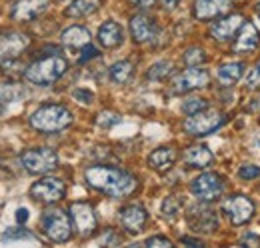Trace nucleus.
Listing matches in <instances>:
<instances>
[{
  "label": "nucleus",
  "instance_id": "obj_1",
  "mask_svg": "<svg viewBox=\"0 0 260 248\" xmlns=\"http://www.w3.org/2000/svg\"><path fill=\"white\" fill-rule=\"evenodd\" d=\"M84 180L90 188H94L100 194H106L110 198H128L136 192L138 178L122 168L108 166V164H94L84 170Z\"/></svg>",
  "mask_w": 260,
  "mask_h": 248
},
{
  "label": "nucleus",
  "instance_id": "obj_2",
  "mask_svg": "<svg viewBox=\"0 0 260 248\" xmlns=\"http://www.w3.org/2000/svg\"><path fill=\"white\" fill-rule=\"evenodd\" d=\"M72 122H74L72 112L62 104H42L28 118V124L38 132H60Z\"/></svg>",
  "mask_w": 260,
  "mask_h": 248
},
{
  "label": "nucleus",
  "instance_id": "obj_3",
  "mask_svg": "<svg viewBox=\"0 0 260 248\" xmlns=\"http://www.w3.org/2000/svg\"><path fill=\"white\" fill-rule=\"evenodd\" d=\"M66 70H68L66 58L58 56V54H52V56L40 58V60L32 62L30 66H26L24 78L36 86H50L64 76Z\"/></svg>",
  "mask_w": 260,
  "mask_h": 248
},
{
  "label": "nucleus",
  "instance_id": "obj_4",
  "mask_svg": "<svg viewBox=\"0 0 260 248\" xmlns=\"http://www.w3.org/2000/svg\"><path fill=\"white\" fill-rule=\"evenodd\" d=\"M40 228H42V234L50 240V242H56V244H62L68 242L72 238V218L66 214L64 210L60 208H48L42 212L40 216Z\"/></svg>",
  "mask_w": 260,
  "mask_h": 248
},
{
  "label": "nucleus",
  "instance_id": "obj_5",
  "mask_svg": "<svg viewBox=\"0 0 260 248\" xmlns=\"http://www.w3.org/2000/svg\"><path fill=\"white\" fill-rule=\"evenodd\" d=\"M20 164L28 174H34V176L48 174L58 166V154L56 150L46 148V146L28 148L20 154Z\"/></svg>",
  "mask_w": 260,
  "mask_h": 248
},
{
  "label": "nucleus",
  "instance_id": "obj_6",
  "mask_svg": "<svg viewBox=\"0 0 260 248\" xmlns=\"http://www.w3.org/2000/svg\"><path fill=\"white\" fill-rule=\"evenodd\" d=\"M224 122H226V114L222 110L206 108V110H202L198 114L188 116L182 124V128L190 136H206V134L216 132L220 126H224Z\"/></svg>",
  "mask_w": 260,
  "mask_h": 248
},
{
  "label": "nucleus",
  "instance_id": "obj_7",
  "mask_svg": "<svg viewBox=\"0 0 260 248\" xmlns=\"http://www.w3.org/2000/svg\"><path fill=\"white\" fill-rule=\"evenodd\" d=\"M68 212L72 218V226L78 232L80 238H90L98 228V218L94 212V206L84 200H76L68 206Z\"/></svg>",
  "mask_w": 260,
  "mask_h": 248
},
{
  "label": "nucleus",
  "instance_id": "obj_8",
  "mask_svg": "<svg viewBox=\"0 0 260 248\" xmlns=\"http://www.w3.org/2000/svg\"><path fill=\"white\" fill-rule=\"evenodd\" d=\"M226 182L220 174L216 172H204L200 176H196L190 182V192L194 194L200 202H214L224 194Z\"/></svg>",
  "mask_w": 260,
  "mask_h": 248
},
{
  "label": "nucleus",
  "instance_id": "obj_9",
  "mask_svg": "<svg viewBox=\"0 0 260 248\" xmlns=\"http://www.w3.org/2000/svg\"><path fill=\"white\" fill-rule=\"evenodd\" d=\"M210 84V72L200 66H188L180 74H176L170 82V88L174 94H188L192 90L206 88Z\"/></svg>",
  "mask_w": 260,
  "mask_h": 248
},
{
  "label": "nucleus",
  "instance_id": "obj_10",
  "mask_svg": "<svg viewBox=\"0 0 260 248\" xmlns=\"http://www.w3.org/2000/svg\"><path fill=\"white\" fill-rule=\"evenodd\" d=\"M30 198L40 202V204H54L58 200H62L66 196V184L62 178L56 176H42L40 180H36L30 190H28Z\"/></svg>",
  "mask_w": 260,
  "mask_h": 248
},
{
  "label": "nucleus",
  "instance_id": "obj_11",
  "mask_svg": "<svg viewBox=\"0 0 260 248\" xmlns=\"http://www.w3.org/2000/svg\"><path fill=\"white\" fill-rule=\"evenodd\" d=\"M254 202L244 194H232L222 202V212L226 214L230 224L244 226L254 218Z\"/></svg>",
  "mask_w": 260,
  "mask_h": 248
},
{
  "label": "nucleus",
  "instance_id": "obj_12",
  "mask_svg": "<svg viewBox=\"0 0 260 248\" xmlns=\"http://www.w3.org/2000/svg\"><path fill=\"white\" fill-rule=\"evenodd\" d=\"M186 222H188V226H190L194 232H206V234L216 232L218 226H220L218 214H216L210 206H206L204 202H202V204H194V206L188 208V212H186Z\"/></svg>",
  "mask_w": 260,
  "mask_h": 248
},
{
  "label": "nucleus",
  "instance_id": "obj_13",
  "mask_svg": "<svg viewBox=\"0 0 260 248\" xmlns=\"http://www.w3.org/2000/svg\"><path fill=\"white\" fill-rule=\"evenodd\" d=\"M30 46V36L24 32L10 30L0 34V60H14Z\"/></svg>",
  "mask_w": 260,
  "mask_h": 248
},
{
  "label": "nucleus",
  "instance_id": "obj_14",
  "mask_svg": "<svg viewBox=\"0 0 260 248\" xmlns=\"http://www.w3.org/2000/svg\"><path fill=\"white\" fill-rule=\"evenodd\" d=\"M118 220L122 224V228L130 234H140L146 228L148 222V212L142 204H126L120 208Z\"/></svg>",
  "mask_w": 260,
  "mask_h": 248
},
{
  "label": "nucleus",
  "instance_id": "obj_15",
  "mask_svg": "<svg viewBox=\"0 0 260 248\" xmlns=\"http://www.w3.org/2000/svg\"><path fill=\"white\" fill-rule=\"evenodd\" d=\"M130 34H132V40L138 44L152 42L158 36V24L154 18L146 14H134L130 18Z\"/></svg>",
  "mask_w": 260,
  "mask_h": 248
},
{
  "label": "nucleus",
  "instance_id": "obj_16",
  "mask_svg": "<svg viewBox=\"0 0 260 248\" xmlns=\"http://www.w3.org/2000/svg\"><path fill=\"white\" fill-rule=\"evenodd\" d=\"M242 24H244V16H242L240 12L222 16V18H218V20L210 26V36H212L214 40H218V42H226V40H230L236 32L242 28Z\"/></svg>",
  "mask_w": 260,
  "mask_h": 248
},
{
  "label": "nucleus",
  "instance_id": "obj_17",
  "mask_svg": "<svg viewBox=\"0 0 260 248\" xmlns=\"http://www.w3.org/2000/svg\"><path fill=\"white\" fill-rule=\"evenodd\" d=\"M46 8H48V0H16L10 18L16 22H30L40 14H44Z\"/></svg>",
  "mask_w": 260,
  "mask_h": 248
},
{
  "label": "nucleus",
  "instance_id": "obj_18",
  "mask_svg": "<svg viewBox=\"0 0 260 248\" xmlns=\"http://www.w3.org/2000/svg\"><path fill=\"white\" fill-rule=\"evenodd\" d=\"M230 8V0H194L192 16L196 20H214Z\"/></svg>",
  "mask_w": 260,
  "mask_h": 248
},
{
  "label": "nucleus",
  "instance_id": "obj_19",
  "mask_svg": "<svg viewBox=\"0 0 260 248\" xmlns=\"http://www.w3.org/2000/svg\"><path fill=\"white\" fill-rule=\"evenodd\" d=\"M176 160H178V152H176V148L174 146H158V148H154L150 154H148V166L154 170V172H168L174 164H176Z\"/></svg>",
  "mask_w": 260,
  "mask_h": 248
},
{
  "label": "nucleus",
  "instance_id": "obj_20",
  "mask_svg": "<svg viewBox=\"0 0 260 248\" xmlns=\"http://www.w3.org/2000/svg\"><path fill=\"white\" fill-rule=\"evenodd\" d=\"M124 40V30L118 22L114 20H106L100 28H98V42L102 48L106 50H112V48H118Z\"/></svg>",
  "mask_w": 260,
  "mask_h": 248
},
{
  "label": "nucleus",
  "instance_id": "obj_21",
  "mask_svg": "<svg viewBox=\"0 0 260 248\" xmlns=\"http://www.w3.org/2000/svg\"><path fill=\"white\" fill-rule=\"evenodd\" d=\"M256 46H258V30H256V26L250 24V22H244L240 32H238V38H236L232 50L236 54H246V52H252Z\"/></svg>",
  "mask_w": 260,
  "mask_h": 248
},
{
  "label": "nucleus",
  "instance_id": "obj_22",
  "mask_svg": "<svg viewBox=\"0 0 260 248\" xmlns=\"http://www.w3.org/2000/svg\"><path fill=\"white\" fill-rule=\"evenodd\" d=\"M90 30L80 24H72L60 34V42L68 48H84L86 44H90Z\"/></svg>",
  "mask_w": 260,
  "mask_h": 248
},
{
  "label": "nucleus",
  "instance_id": "obj_23",
  "mask_svg": "<svg viewBox=\"0 0 260 248\" xmlns=\"http://www.w3.org/2000/svg\"><path fill=\"white\" fill-rule=\"evenodd\" d=\"M182 160H184V164L190 166V168H206V166L212 164L214 154H212V150H210L208 146H204V144H196V146L186 148V152H184V156H182Z\"/></svg>",
  "mask_w": 260,
  "mask_h": 248
},
{
  "label": "nucleus",
  "instance_id": "obj_24",
  "mask_svg": "<svg viewBox=\"0 0 260 248\" xmlns=\"http://www.w3.org/2000/svg\"><path fill=\"white\" fill-rule=\"evenodd\" d=\"M102 0H72L64 8V14L68 18H86L100 10Z\"/></svg>",
  "mask_w": 260,
  "mask_h": 248
},
{
  "label": "nucleus",
  "instance_id": "obj_25",
  "mask_svg": "<svg viewBox=\"0 0 260 248\" xmlns=\"http://www.w3.org/2000/svg\"><path fill=\"white\" fill-rule=\"evenodd\" d=\"M242 74H244V64H242V62H234V60L220 64V66H218V72H216L218 82L224 84V86H230V84L238 82V80L242 78Z\"/></svg>",
  "mask_w": 260,
  "mask_h": 248
},
{
  "label": "nucleus",
  "instance_id": "obj_26",
  "mask_svg": "<svg viewBox=\"0 0 260 248\" xmlns=\"http://www.w3.org/2000/svg\"><path fill=\"white\" fill-rule=\"evenodd\" d=\"M132 74H134V64H132V60L114 62V64L110 66V70H108L110 80H112L114 84H118V86L128 84L130 78H132Z\"/></svg>",
  "mask_w": 260,
  "mask_h": 248
},
{
  "label": "nucleus",
  "instance_id": "obj_27",
  "mask_svg": "<svg viewBox=\"0 0 260 248\" xmlns=\"http://www.w3.org/2000/svg\"><path fill=\"white\" fill-rule=\"evenodd\" d=\"M182 210H184V202H182L180 196H176V194H168V196L162 200L160 214H162L168 222H174L176 218L182 214Z\"/></svg>",
  "mask_w": 260,
  "mask_h": 248
},
{
  "label": "nucleus",
  "instance_id": "obj_28",
  "mask_svg": "<svg viewBox=\"0 0 260 248\" xmlns=\"http://www.w3.org/2000/svg\"><path fill=\"white\" fill-rule=\"evenodd\" d=\"M172 62L168 60H160V62H154L150 68H148V72H146V78L148 80H166L170 74H172Z\"/></svg>",
  "mask_w": 260,
  "mask_h": 248
},
{
  "label": "nucleus",
  "instance_id": "obj_29",
  "mask_svg": "<svg viewBox=\"0 0 260 248\" xmlns=\"http://www.w3.org/2000/svg\"><path fill=\"white\" fill-rule=\"evenodd\" d=\"M26 92L20 84H0V98L8 104V102H16L20 98H24Z\"/></svg>",
  "mask_w": 260,
  "mask_h": 248
},
{
  "label": "nucleus",
  "instance_id": "obj_30",
  "mask_svg": "<svg viewBox=\"0 0 260 248\" xmlns=\"http://www.w3.org/2000/svg\"><path fill=\"white\" fill-rule=\"evenodd\" d=\"M184 64L186 66H200L202 62H206V50L204 48H200V46H190V48H186L184 50Z\"/></svg>",
  "mask_w": 260,
  "mask_h": 248
},
{
  "label": "nucleus",
  "instance_id": "obj_31",
  "mask_svg": "<svg viewBox=\"0 0 260 248\" xmlns=\"http://www.w3.org/2000/svg\"><path fill=\"white\" fill-rule=\"evenodd\" d=\"M206 108H208V100H204V98H198V96L186 98V100L182 102V112H184L186 116L198 114V112H202V110H206Z\"/></svg>",
  "mask_w": 260,
  "mask_h": 248
},
{
  "label": "nucleus",
  "instance_id": "obj_32",
  "mask_svg": "<svg viewBox=\"0 0 260 248\" xmlns=\"http://www.w3.org/2000/svg\"><path fill=\"white\" fill-rule=\"evenodd\" d=\"M4 242H14V240H36V236H32L26 228H8L2 234Z\"/></svg>",
  "mask_w": 260,
  "mask_h": 248
},
{
  "label": "nucleus",
  "instance_id": "obj_33",
  "mask_svg": "<svg viewBox=\"0 0 260 248\" xmlns=\"http://www.w3.org/2000/svg\"><path fill=\"white\" fill-rule=\"evenodd\" d=\"M120 120H122V118H120V114H116V112H100L96 116V124L102 126V128H110V126L118 124Z\"/></svg>",
  "mask_w": 260,
  "mask_h": 248
},
{
  "label": "nucleus",
  "instance_id": "obj_34",
  "mask_svg": "<svg viewBox=\"0 0 260 248\" xmlns=\"http://www.w3.org/2000/svg\"><path fill=\"white\" fill-rule=\"evenodd\" d=\"M246 88L248 90H258L260 88V60L250 68V72L246 76Z\"/></svg>",
  "mask_w": 260,
  "mask_h": 248
},
{
  "label": "nucleus",
  "instance_id": "obj_35",
  "mask_svg": "<svg viewBox=\"0 0 260 248\" xmlns=\"http://www.w3.org/2000/svg\"><path fill=\"white\" fill-rule=\"evenodd\" d=\"M238 176L244 178V180H254L260 176V166L256 164H242L240 170H238Z\"/></svg>",
  "mask_w": 260,
  "mask_h": 248
},
{
  "label": "nucleus",
  "instance_id": "obj_36",
  "mask_svg": "<svg viewBox=\"0 0 260 248\" xmlns=\"http://www.w3.org/2000/svg\"><path fill=\"white\" fill-rule=\"evenodd\" d=\"M74 100H78L80 104H92L94 102V92L88 90V88H74Z\"/></svg>",
  "mask_w": 260,
  "mask_h": 248
},
{
  "label": "nucleus",
  "instance_id": "obj_37",
  "mask_svg": "<svg viewBox=\"0 0 260 248\" xmlns=\"http://www.w3.org/2000/svg\"><path fill=\"white\" fill-rule=\"evenodd\" d=\"M144 246L170 248V246H172V240H170V238H166V236H160V234H156V236H150V238H146Z\"/></svg>",
  "mask_w": 260,
  "mask_h": 248
},
{
  "label": "nucleus",
  "instance_id": "obj_38",
  "mask_svg": "<svg viewBox=\"0 0 260 248\" xmlns=\"http://www.w3.org/2000/svg\"><path fill=\"white\" fill-rule=\"evenodd\" d=\"M98 56V50L92 46V44H86L84 46V50H82V56L78 58V62L80 64H84V62H88V60H92V58H96Z\"/></svg>",
  "mask_w": 260,
  "mask_h": 248
},
{
  "label": "nucleus",
  "instance_id": "obj_39",
  "mask_svg": "<svg viewBox=\"0 0 260 248\" xmlns=\"http://www.w3.org/2000/svg\"><path fill=\"white\" fill-rule=\"evenodd\" d=\"M128 2L134 6V8H138V10H148V8L154 6L156 0H128Z\"/></svg>",
  "mask_w": 260,
  "mask_h": 248
},
{
  "label": "nucleus",
  "instance_id": "obj_40",
  "mask_svg": "<svg viewBox=\"0 0 260 248\" xmlns=\"http://www.w3.org/2000/svg\"><path fill=\"white\" fill-rule=\"evenodd\" d=\"M100 242H102V244H118V242H120V238H118V236H116L112 230H108V232H106V234L100 238Z\"/></svg>",
  "mask_w": 260,
  "mask_h": 248
},
{
  "label": "nucleus",
  "instance_id": "obj_41",
  "mask_svg": "<svg viewBox=\"0 0 260 248\" xmlns=\"http://www.w3.org/2000/svg\"><path fill=\"white\" fill-rule=\"evenodd\" d=\"M180 244H188V246H204V244H202V240H198V238H190V236H182V238H180Z\"/></svg>",
  "mask_w": 260,
  "mask_h": 248
},
{
  "label": "nucleus",
  "instance_id": "obj_42",
  "mask_svg": "<svg viewBox=\"0 0 260 248\" xmlns=\"http://www.w3.org/2000/svg\"><path fill=\"white\" fill-rule=\"evenodd\" d=\"M178 2H180V0H160V6H162L164 10L170 12V10H174V8L178 6Z\"/></svg>",
  "mask_w": 260,
  "mask_h": 248
},
{
  "label": "nucleus",
  "instance_id": "obj_43",
  "mask_svg": "<svg viewBox=\"0 0 260 248\" xmlns=\"http://www.w3.org/2000/svg\"><path fill=\"white\" fill-rule=\"evenodd\" d=\"M16 220L22 224V222H26L28 220V208H18L16 210Z\"/></svg>",
  "mask_w": 260,
  "mask_h": 248
},
{
  "label": "nucleus",
  "instance_id": "obj_44",
  "mask_svg": "<svg viewBox=\"0 0 260 248\" xmlns=\"http://www.w3.org/2000/svg\"><path fill=\"white\" fill-rule=\"evenodd\" d=\"M248 242H250V244H260V238L254 236V234H246L244 240H242V244H248Z\"/></svg>",
  "mask_w": 260,
  "mask_h": 248
},
{
  "label": "nucleus",
  "instance_id": "obj_45",
  "mask_svg": "<svg viewBox=\"0 0 260 248\" xmlns=\"http://www.w3.org/2000/svg\"><path fill=\"white\" fill-rule=\"evenodd\" d=\"M4 110H6V102H4L2 98H0V116L4 114Z\"/></svg>",
  "mask_w": 260,
  "mask_h": 248
},
{
  "label": "nucleus",
  "instance_id": "obj_46",
  "mask_svg": "<svg viewBox=\"0 0 260 248\" xmlns=\"http://www.w3.org/2000/svg\"><path fill=\"white\" fill-rule=\"evenodd\" d=\"M256 10H258V14H260V2L256 4Z\"/></svg>",
  "mask_w": 260,
  "mask_h": 248
}]
</instances>
